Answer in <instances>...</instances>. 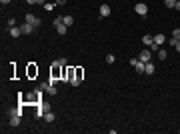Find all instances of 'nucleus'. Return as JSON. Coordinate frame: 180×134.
I'll list each match as a JSON object with an SVG mask.
<instances>
[{
    "label": "nucleus",
    "instance_id": "f257e3e1",
    "mask_svg": "<svg viewBox=\"0 0 180 134\" xmlns=\"http://www.w3.org/2000/svg\"><path fill=\"white\" fill-rule=\"evenodd\" d=\"M76 78V66H64L62 68V80L64 82H70V80H74Z\"/></svg>",
    "mask_w": 180,
    "mask_h": 134
},
{
    "label": "nucleus",
    "instance_id": "f03ea898",
    "mask_svg": "<svg viewBox=\"0 0 180 134\" xmlns=\"http://www.w3.org/2000/svg\"><path fill=\"white\" fill-rule=\"evenodd\" d=\"M134 12L138 14V16H148V4L146 2H138L134 6Z\"/></svg>",
    "mask_w": 180,
    "mask_h": 134
},
{
    "label": "nucleus",
    "instance_id": "7ed1b4c3",
    "mask_svg": "<svg viewBox=\"0 0 180 134\" xmlns=\"http://www.w3.org/2000/svg\"><path fill=\"white\" fill-rule=\"evenodd\" d=\"M24 18H26V22H28V24H32L34 28H38V26L42 24V20H40V18H38L36 14H26Z\"/></svg>",
    "mask_w": 180,
    "mask_h": 134
},
{
    "label": "nucleus",
    "instance_id": "20e7f679",
    "mask_svg": "<svg viewBox=\"0 0 180 134\" xmlns=\"http://www.w3.org/2000/svg\"><path fill=\"white\" fill-rule=\"evenodd\" d=\"M138 60H140V62H144V64L150 62V60H152V52H150V48H144V50L138 54Z\"/></svg>",
    "mask_w": 180,
    "mask_h": 134
},
{
    "label": "nucleus",
    "instance_id": "39448f33",
    "mask_svg": "<svg viewBox=\"0 0 180 134\" xmlns=\"http://www.w3.org/2000/svg\"><path fill=\"white\" fill-rule=\"evenodd\" d=\"M130 64L134 66V70L138 72V74H142V72H144V68H146V64H144V62H140L138 58H132V60H130Z\"/></svg>",
    "mask_w": 180,
    "mask_h": 134
},
{
    "label": "nucleus",
    "instance_id": "423d86ee",
    "mask_svg": "<svg viewBox=\"0 0 180 134\" xmlns=\"http://www.w3.org/2000/svg\"><path fill=\"white\" fill-rule=\"evenodd\" d=\"M26 74H28V78H36V76H38V66H36L34 62H30L28 68H26Z\"/></svg>",
    "mask_w": 180,
    "mask_h": 134
},
{
    "label": "nucleus",
    "instance_id": "0eeeda50",
    "mask_svg": "<svg viewBox=\"0 0 180 134\" xmlns=\"http://www.w3.org/2000/svg\"><path fill=\"white\" fill-rule=\"evenodd\" d=\"M20 114H12V116H8V124H10L12 128H16V126H20Z\"/></svg>",
    "mask_w": 180,
    "mask_h": 134
},
{
    "label": "nucleus",
    "instance_id": "6e6552de",
    "mask_svg": "<svg viewBox=\"0 0 180 134\" xmlns=\"http://www.w3.org/2000/svg\"><path fill=\"white\" fill-rule=\"evenodd\" d=\"M20 30H22V34H32L36 28H34L32 24H28V22H24V24H20Z\"/></svg>",
    "mask_w": 180,
    "mask_h": 134
},
{
    "label": "nucleus",
    "instance_id": "1a4fd4ad",
    "mask_svg": "<svg viewBox=\"0 0 180 134\" xmlns=\"http://www.w3.org/2000/svg\"><path fill=\"white\" fill-rule=\"evenodd\" d=\"M154 42H156L158 46H162V44H166V42H168V38H166L164 34H154Z\"/></svg>",
    "mask_w": 180,
    "mask_h": 134
},
{
    "label": "nucleus",
    "instance_id": "9d476101",
    "mask_svg": "<svg viewBox=\"0 0 180 134\" xmlns=\"http://www.w3.org/2000/svg\"><path fill=\"white\" fill-rule=\"evenodd\" d=\"M8 34H10L12 38H18L22 34V30H20V26H12V28H8Z\"/></svg>",
    "mask_w": 180,
    "mask_h": 134
},
{
    "label": "nucleus",
    "instance_id": "9b49d317",
    "mask_svg": "<svg viewBox=\"0 0 180 134\" xmlns=\"http://www.w3.org/2000/svg\"><path fill=\"white\" fill-rule=\"evenodd\" d=\"M110 16V6L108 4H100V18H106Z\"/></svg>",
    "mask_w": 180,
    "mask_h": 134
},
{
    "label": "nucleus",
    "instance_id": "f8f14e48",
    "mask_svg": "<svg viewBox=\"0 0 180 134\" xmlns=\"http://www.w3.org/2000/svg\"><path fill=\"white\" fill-rule=\"evenodd\" d=\"M156 72V66L152 64V62H146V68H144V74H148V76H152Z\"/></svg>",
    "mask_w": 180,
    "mask_h": 134
},
{
    "label": "nucleus",
    "instance_id": "ddd939ff",
    "mask_svg": "<svg viewBox=\"0 0 180 134\" xmlns=\"http://www.w3.org/2000/svg\"><path fill=\"white\" fill-rule=\"evenodd\" d=\"M54 28H56V32L60 34V36H64V34L68 32V26H66L64 22H62V24H58V26H54Z\"/></svg>",
    "mask_w": 180,
    "mask_h": 134
},
{
    "label": "nucleus",
    "instance_id": "4468645a",
    "mask_svg": "<svg viewBox=\"0 0 180 134\" xmlns=\"http://www.w3.org/2000/svg\"><path fill=\"white\" fill-rule=\"evenodd\" d=\"M142 42H144L146 46H150L152 42H154V36H152V34H144V36H142Z\"/></svg>",
    "mask_w": 180,
    "mask_h": 134
},
{
    "label": "nucleus",
    "instance_id": "2eb2a0df",
    "mask_svg": "<svg viewBox=\"0 0 180 134\" xmlns=\"http://www.w3.org/2000/svg\"><path fill=\"white\" fill-rule=\"evenodd\" d=\"M54 118H56V114H54V112H50V110L44 114V120H46V122H54Z\"/></svg>",
    "mask_w": 180,
    "mask_h": 134
},
{
    "label": "nucleus",
    "instance_id": "dca6fc26",
    "mask_svg": "<svg viewBox=\"0 0 180 134\" xmlns=\"http://www.w3.org/2000/svg\"><path fill=\"white\" fill-rule=\"evenodd\" d=\"M56 86H54V84H50V86H48V88H46V94H48V96H56Z\"/></svg>",
    "mask_w": 180,
    "mask_h": 134
},
{
    "label": "nucleus",
    "instance_id": "f3484780",
    "mask_svg": "<svg viewBox=\"0 0 180 134\" xmlns=\"http://www.w3.org/2000/svg\"><path fill=\"white\" fill-rule=\"evenodd\" d=\"M62 22L66 24V26H72V24H74V18H72V16H68V14H64V18H62Z\"/></svg>",
    "mask_w": 180,
    "mask_h": 134
},
{
    "label": "nucleus",
    "instance_id": "a211bd4d",
    "mask_svg": "<svg viewBox=\"0 0 180 134\" xmlns=\"http://www.w3.org/2000/svg\"><path fill=\"white\" fill-rule=\"evenodd\" d=\"M158 58H160V60H166V58H168V52H166L162 46H160V50H158Z\"/></svg>",
    "mask_w": 180,
    "mask_h": 134
},
{
    "label": "nucleus",
    "instance_id": "6ab92c4d",
    "mask_svg": "<svg viewBox=\"0 0 180 134\" xmlns=\"http://www.w3.org/2000/svg\"><path fill=\"white\" fill-rule=\"evenodd\" d=\"M82 76H84V68H82V66H76V78L82 80Z\"/></svg>",
    "mask_w": 180,
    "mask_h": 134
},
{
    "label": "nucleus",
    "instance_id": "aec40b11",
    "mask_svg": "<svg viewBox=\"0 0 180 134\" xmlns=\"http://www.w3.org/2000/svg\"><path fill=\"white\" fill-rule=\"evenodd\" d=\"M54 6H56V2H46V4H44V10L50 12V10H54Z\"/></svg>",
    "mask_w": 180,
    "mask_h": 134
},
{
    "label": "nucleus",
    "instance_id": "412c9836",
    "mask_svg": "<svg viewBox=\"0 0 180 134\" xmlns=\"http://www.w3.org/2000/svg\"><path fill=\"white\" fill-rule=\"evenodd\" d=\"M48 86H50V82H48V80H46V82H40V84H38V90L46 92V88H48Z\"/></svg>",
    "mask_w": 180,
    "mask_h": 134
},
{
    "label": "nucleus",
    "instance_id": "4be33fe9",
    "mask_svg": "<svg viewBox=\"0 0 180 134\" xmlns=\"http://www.w3.org/2000/svg\"><path fill=\"white\" fill-rule=\"evenodd\" d=\"M172 38H174V40H180V28H174V30H172Z\"/></svg>",
    "mask_w": 180,
    "mask_h": 134
},
{
    "label": "nucleus",
    "instance_id": "5701e85b",
    "mask_svg": "<svg viewBox=\"0 0 180 134\" xmlns=\"http://www.w3.org/2000/svg\"><path fill=\"white\" fill-rule=\"evenodd\" d=\"M174 4H176V0H164V6H166V8H174Z\"/></svg>",
    "mask_w": 180,
    "mask_h": 134
},
{
    "label": "nucleus",
    "instance_id": "b1692460",
    "mask_svg": "<svg viewBox=\"0 0 180 134\" xmlns=\"http://www.w3.org/2000/svg\"><path fill=\"white\" fill-rule=\"evenodd\" d=\"M148 48H150V52H158V50H160V46H158L156 42H152V44L148 46Z\"/></svg>",
    "mask_w": 180,
    "mask_h": 134
},
{
    "label": "nucleus",
    "instance_id": "393cba45",
    "mask_svg": "<svg viewBox=\"0 0 180 134\" xmlns=\"http://www.w3.org/2000/svg\"><path fill=\"white\" fill-rule=\"evenodd\" d=\"M62 18H64V16H56V18L52 20V24H54V26H58V24H62Z\"/></svg>",
    "mask_w": 180,
    "mask_h": 134
},
{
    "label": "nucleus",
    "instance_id": "a878e982",
    "mask_svg": "<svg viewBox=\"0 0 180 134\" xmlns=\"http://www.w3.org/2000/svg\"><path fill=\"white\" fill-rule=\"evenodd\" d=\"M56 62L60 64V66H66V64H68V60H66V58H58Z\"/></svg>",
    "mask_w": 180,
    "mask_h": 134
},
{
    "label": "nucleus",
    "instance_id": "bb28decb",
    "mask_svg": "<svg viewBox=\"0 0 180 134\" xmlns=\"http://www.w3.org/2000/svg\"><path fill=\"white\" fill-rule=\"evenodd\" d=\"M12 26H16V18H8V28H12Z\"/></svg>",
    "mask_w": 180,
    "mask_h": 134
},
{
    "label": "nucleus",
    "instance_id": "cd10ccee",
    "mask_svg": "<svg viewBox=\"0 0 180 134\" xmlns=\"http://www.w3.org/2000/svg\"><path fill=\"white\" fill-rule=\"evenodd\" d=\"M80 82H82V80H78V78H74V80H70V84H72V86H80Z\"/></svg>",
    "mask_w": 180,
    "mask_h": 134
},
{
    "label": "nucleus",
    "instance_id": "c85d7f7f",
    "mask_svg": "<svg viewBox=\"0 0 180 134\" xmlns=\"http://www.w3.org/2000/svg\"><path fill=\"white\" fill-rule=\"evenodd\" d=\"M106 62H108V64H112V62H114V56L112 54H106Z\"/></svg>",
    "mask_w": 180,
    "mask_h": 134
},
{
    "label": "nucleus",
    "instance_id": "c756f323",
    "mask_svg": "<svg viewBox=\"0 0 180 134\" xmlns=\"http://www.w3.org/2000/svg\"><path fill=\"white\" fill-rule=\"evenodd\" d=\"M176 42H180V40H174L172 36H170V38H168V44H170V46H176Z\"/></svg>",
    "mask_w": 180,
    "mask_h": 134
},
{
    "label": "nucleus",
    "instance_id": "7c9ffc66",
    "mask_svg": "<svg viewBox=\"0 0 180 134\" xmlns=\"http://www.w3.org/2000/svg\"><path fill=\"white\" fill-rule=\"evenodd\" d=\"M174 10H178V12H180V2H178V0H176V4H174Z\"/></svg>",
    "mask_w": 180,
    "mask_h": 134
},
{
    "label": "nucleus",
    "instance_id": "2f4dec72",
    "mask_svg": "<svg viewBox=\"0 0 180 134\" xmlns=\"http://www.w3.org/2000/svg\"><path fill=\"white\" fill-rule=\"evenodd\" d=\"M56 4H60V6H62V4H66V0H56Z\"/></svg>",
    "mask_w": 180,
    "mask_h": 134
},
{
    "label": "nucleus",
    "instance_id": "473e14b6",
    "mask_svg": "<svg viewBox=\"0 0 180 134\" xmlns=\"http://www.w3.org/2000/svg\"><path fill=\"white\" fill-rule=\"evenodd\" d=\"M174 48H176V52H180V42H176V46H174Z\"/></svg>",
    "mask_w": 180,
    "mask_h": 134
},
{
    "label": "nucleus",
    "instance_id": "72a5a7b5",
    "mask_svg": "<svg viewBox=\"0 0 180 134\" xmlns=\"http://www.w3.org/2000/svg\"><path fill=\"white\" fill-rule=\"evenodd\" d=\"M26 2H28V4H36L38 0H26Z\"/></svg>",
    "mask_w": 180,
    "mask_h": 134
},
{
    "label": "nucleus",
    "instance_id": "f704fd0d",
    "mask_svg": "<svg viewBox=\"0 0 180 134\" xmlns=\"http://www.w3.org/2000/svg\"><path fill=\"white\" fill-rule=\"evenodd\" d=\"M0 2H2V4H8V2H10V0H0Z\"/></svg>",
    "mask_w": 180,
    "mask_h": 134
},
{
    "label": "nucleus",
    "instance_id": "c9c22d12",
    "mask_svg": "<svg viewBox=\"0 0 180 134\" xmlns=\"http://www.w3.org/2000/svg\"><path fill=\"white\" fill-rule=\"evenodd\" d=\"M178 2H180V0H178Z\"/></svg>",
    "mask_w": 180,
    "mask_h": 134
}]
</instances>
